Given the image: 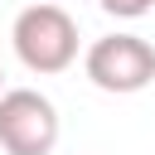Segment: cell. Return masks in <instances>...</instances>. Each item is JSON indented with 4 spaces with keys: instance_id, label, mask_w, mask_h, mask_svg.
<instances>
[{
    "instance_id": "6da1fadb",
    "label": "cell",
    "mask_w": 155,
    "mask_h": 155,
    "mask_svg": "<svg viewBox=\"0 0 155 155\" xmlns=\"http://www.w3.org/2000/svg\"><path fill=\"white\" fill-rule=\"evenodd\" d=\"M10 44H15V58L39 73V78H53V73H68L78 63V19L53 5V0H39V5H24L10 24Z\"/></svg>"
},
{
    "instance_id": "7a4b0ae2",
    "label": "cell",
    "mask_w": 155,
    "mask_h": 155,
    "mask_svg": "<svg viewBox=\"0 0 155 155\" xmlns=\"http://www.w3.org/2000/svg\"><path fill=\"white\" fill-rule=\"evenodd\" d=\"M82 73H87L92 87H102L111 97L145 92L155 82V44L140 39V34H102V39L87 44Z\"/></svg>"
},
{
    "instance_id": "3957f363",
    "label": "cell",
    "mask_w": 155,
    "mask_h": 155,
    "mask_svg": "<svg viewBox=\"0 0 155 155\" xmlns=\"http://www.w3.org/2000/svg\"><path fill=\"white\" fill-rule=\"evenodd\" d=\"M58 107L39 87H5L0 97V150L5 155H53Z\"/></svg>"
},
{
    "instance_id": "277c9868",
    "label": "cell",
    "mask_w": 155,
    "mask_h": 155,
    "mask_svg": "<svg viewBox=\"0 0 155 155\" xmlns=\"http://www.w3.org/2000/svg\"><path fill=\"white\" fill-rule=\"evenodd\" d=\"M107 15H116V19H140V15H150L155 10V0H97Z\"/></svg>"
},
{
    "instance_id": "5b68a950",
    "label": "cell",
    "mask_w": 155,
    "mask_h": 155,
    "mask_svg": "<svg viewBox=\"0 0 155 155\" xmlns=\"http://www.w3.org/2000/svg\"><path fill=\"white\" fill-rule=\"evenodd\" d=\"M0 97H5V68H0Z\"/></svg>"
},
{
    "instance_id": "8992f818",
    "label": "cell",
    "mask_w": 155,
    "mask_h": 155,
    "mask_svg": "<svg viewBox=\"0 0 155 155\" xmlns=\"http://www.w3.org/2000/svg\"><path fill=\"white\" fill-rule=\"evenodd\" d=\"M0 155H5V150H0Z\"/></svg>"
}]
</instances>
